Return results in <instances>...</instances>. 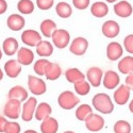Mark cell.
Instances as JSON below:
<instances>
[{"label":"cell","mask_w":133,"mask_h":133,"mask_svg":"<svg viewBox=\"0 0 133 133\" xmlns=\"http://www.w3.org/2000/svg\"><path fill=\"white\" fill-rule=\"evenodd\" d=\"M93 107L96 111L102 114H111L114 111V103L111 100V97L104 93L96 94L93 99Z\"/></svg>","instance_id":"obj_1"},{"label":"cell","mask_w":133,"mask_h":133,"mask_svg":"<svg viewBox=\"0 0 133 133\" xmlns=\"http://www.w3.org/2000/svg\"><path fill=\"white\" fill-rule=\"evenodd\" d=\"M58 103L63 110H72L80 103V99L70 91H64L58 97Z\"/></svg>","instance_id":"obj_2"},{"label":"cell","mask_w":133,"mask_h":133,"mask_svg":"<svg viewBox=\"0 0 133 133\" xmlns=\"http://www.w3.org/2000/svg\"><path fill=\"white\" fill-rule=\"evenodd\" d=\"M51 38L55 47L59 49H64L68 46V44L70 42V34L65 29H57L52 34Z\"/></svg>","instance_id":"obj_3"},{"label":"cell","mask_w":133,"mask_h":133,"mask_svg":"<svg viewBox=\"0 0 133 133\" xmlns=\"http://www.w3.org/2000/svg\"><path fill=\"white\" fill-rule=\"evenodd\" d=\"M3 113L10 119H17L21 113V101L16 99H9L4 104Z\"/></svg>","instance_id":"obj_4"},{"label":"cell","mask_w":133,"mask_h":133,"mask_svg":"<svg viewBox=\"0 0 133 133\" xmlns=\"http://www.w3.org/2000/svg\"><path fill=\"white\" fill-rule=\"evenodd\" d=\"M28 87L32 94L34 95H43L47 91L46 83L43 79L37 78L32 75L28 76Z\"/></svg>","instance_id":"obj_5"},{"label":"cell","mask_w":133,"mask_h":133,"mask_svg":"<svg viewBox=\"0 0 133 133\" xmlns=\"http://www.w3.org/2000/svg\"><path fill=\"white\" fill-rule=\"evenodd\" d=\"M104 119L101 115L92 113L85 119V127L91 132H99L104 127Z\"/></svg>","instance_id":"obj_6"},{"label":"cell","mask_w":133,"mask_h":133,"mask_svg":"<svg viewBox=\"0 0 133 133\" xmlns=\"http://www.w3.org/2000/svg\"><path fill=\"white\" fill-rule=\"evenodd\" d=\"M37 107V100L34 97H30L28 98V100L24 103L23 105V110H21V118H23L24 121L28 123V121H31L33 116H34L35 110Z\"/></svg>","instance_id":"obj_7"},{"label":"cell","mask_w":133,"mask_h":133,"mask_svg":"<svg viewBox=\"0 0 133 133\" xmlns=\"http://www.w3.org/2000/svg\"><path fill=\"white\" fill-rule=\"evenodd\" d=\"M21 41H23V43L26 44L27 46L36 47L37 44L42 41V36L37 31L33 30V29H28L21 33Z\"/></svg>","instance_id":"obj_8"},{"label":"cell","mask_w":133,"mask_h":133,"mask_svg":"<svg viewBox=\"0 0 133 133\" xmlns=\"http://www.w3.org/2000/svg\"><path fill=\"white\" fill-rule=\"evenodd\" d=\"M88 48V42L86 38L79 36V37H76L69 46V51L75 54V55H83Z\"/></svg>","instance_id":"obj_9"},{"label":"cell","mask_w":133,"mask_h":133,"mask_svg":"<svg viewBox=\"0 0 133 133\" xmlns=\"http://www.w3.org/2000/svg\"><path fill=\"white\" fill-rule=\"evenodd\" d=\"M102 77H103V71L101 68L99 67H91L88 68L86 71V78L87 81L90 82V84L94 87H98L101 84L102 81Z\"/></svg>","instance_id":"obj_10"},{"label":"cell","mask_w":133,"mask_h":133,"mask_svg":"<svg viewBox=\"0 0 133 133\" xmlns=\"http://www.w3.org/2000/svg\"><path fill=\"white\" fill-rule=\"evenodd\" d=\"M101 31H102V34L105 37L114 38L119 34L120 27H119L118 23H116L115 20H107L105 23L102 25Z\"/></svg>","instance_id":"obj_11"},{"label":"cell","mask_w":133,"mask_h":133,"mask_svg":"<svg viewBox=\"0 0 133 133\" xmlns=\"http://www.w3.org/2000/svg\"><path fill=\"white\" fill-rule=\"evenodd\" d=\"M130 88L125 84V85H119V87L115 91L114 93V101L118 104V105H125L129 98H130Z\"/></svg>","instance_id":"obj_12"},{"label":"cell","mask_w":133,"mask_h":133,"mask_svg":"<svg viewBox=\"0 0 133 133\" xmlns=\"http://www.w3.org/2000/svg\"><path fill=\"white\" fill-rule=\"evenodd\" d=\"M124 49L118 42L110 43L107 47V57L110 61H116L123 57Z\"/></svg>","instance_id":"obj_13"},{"label":"cell","mask_w":133,"mask_h":133,"mask_svg":"<svg viewBox=\"0 0 133 133\" xmlns=\"http://www.w3.org/2000/svg\"><path fill=\"white\" fill-rule=\"evenodd\" d=\"M120 82V78L116 71L114 70H108L104 76H103V86L108 90H114L115 87H117L119 85Z\"/></svg>","instance_id":"obj_14"},{"label":"cell","mask_w":133,"mask_h":133,"mask_svg":"<svg viewBox=\"0 0 133 133\" xmlns=\"http://www.w3.org/2000/svg\"><path fill=\"white\" fill-rule=\"evenodd\" d=\"M114 12L117 16H119L121 18H127L132 15L133 9H132V5L130 2L126 1V0H121V1L117 2L114 5Z\"/></svg>","instance_id":"obj_15"},{"label":"cell","mask_w":133,"mask_h":133,"mask_svg":"<svg viewBox=\"0 0 133 133\" xmlns=\"http://www.w3.org/2000/svg\"><path fill=\"white\" fill-rule=\"evenodd\" d=\"M6 25H8L9 29H11L12 31H20L25 27L26 20L19 14H11L8 17Z\"/></svg>","instance_id":"obj_16"},{"label":"cell","mask_w":133,"mask_h":133,"mask_svg":"<svg viewBox=\"0 0 133 133\" xmlns=\"http://www.w3.org/2000/svg\"><path fill=\"white\" fill-rule=\"evenodd\" d=\"M17 61L21 65H26V66L31 65L33 61H34V53L29 48L21 47L17 51Z\"/></svg>","instance_id":"obj_17"},{"label":"cell","mask_w":133,"mask_h":133,"mask_svg":"<svg viewBox=\"0 0 133 133\" xmlns=\"http://www.w3.org/2000/svg\"><path fill=\"white\" fill-rule=\"evenodd\" d=\"M61 75H62V68L58 63L49 62L47 64L46 69H45V77L47 78V80L55 81L60 78Z\"/></svg>","instance_id":"obj_18"},{"label":"cell","mask_w":133,"mask_h":133,"mask_svg":"<svg viewBox=\"0 0 133 133\" xmlns=\"http://www.w3.org/2000/svg\"><path fill=\"white\" fill-rule=\"evenodd\" d=\"M4 71L10 78H16L21 72V64L17 60H9L4 64Z\"/></svg>","instance_id":"obj_19"},{"label":"cell","mask_w":133,"mask_h":133,"mask_svg":"<svg viewBox=\"0 0 133 133\" xmlns=\"http://www.w3.org/2000/svg\"><path fill=\"white\" fill-rule=\"evenodd\" d=\"M59 130V123L53 117H47L42 120L41 124V132L42 133H57Z\"/></svg>","instance_id":"obj_20"},{"label":"cell","mask_w":133,"mask_h":133,"mask_svg":"<svg viewBox=\"0 0 133 133\" xmlns=\"http://www.w3.org/2000/svg\"><path fill=\"white\" fill-rule=\"evenodd\" d=\"M8 98L16 99V100H19V101H26V99H28V92L24 86L15 85L9 91Z\"/></svg>","instance_id":"obj_21"},{"label":"cell","mask_w":133,"mask_h":133,"mask_svg":"<svg viewBox=\"0 0 133 133\" xmlns=\"http://www.w3.org/2000/svg\"><path fill=\"white\" fill-rule=\"evenodd\" d=\"M52 112V109H51V105L47 102H42L39 103L37 107H36V110H35V113H34V116H35V119L36 120H44L46 119L47 117L50 116Z\"/></svg>","instance_id":"obj_22"},{"label":"cell","mask_w":133,"mask_h":133,"mask_svg":"<svg viewBox=\"0 0 133 133\" xmlns=\"http://www.w3.org/2000/svg\"><path fill=\"white\" fill-rule=\"evenodd\" d=\"M91 13L94 15V17L97 18H102L108 15L109 13V6L107 3L102 1H97L94 2L91 6Z\"/></svg>","instance_id":"obj_23"},{"label":"cell","mask_w":133,"mask_h":133,"mask_svg":"<svg viewBox=\"0 0 133 133\" xmlns=\"http://www.w3.org/2000/svg\"><path fill=\"white\" fill-rule=\"evenodd\" d=\"M65 78L69 83H77L79 81L85 80V75L78 68H68L65 71Z\"/></svg>","instance_id":"obj_24"},{"label":"cell","mask_w":133,"mask_h":133,"mask_svg":"<svg viewBox=\"0 0 133 133\" xmlns=\"http://www.w3.org/2000/svg\"><path fill=\"white\" fill-rule=\"evenodd\" d=\"M18 50V42L14 37H8L2 43V51L6 55H14Z\"/></svg>","instance_id":"obj_25"},{"label":"cell","mask_w":133,"mask_h":133,"mask_svg":"<svg viewBox=\"0 0 133 133\" xmlns=\"http://www.w3.org/2000/svg\"><path fill=\"white\" fill-rule=\"evenodd\" d=\"M36 53L42 58H48L53 53V46L48 41H41L36 46Z\"/></svg>","instance_id":"obj_26"},{"label":"cell","mask_w":133,"mask_h":133,"mask_svg":"<svg viewBox=\"0 0 133 133\" xmlns=\"http://www.w3.org/2000/svg\"><path fill=\"white\" fill-rule=\"evenodd\" d=\"M57 30V24L51 19H45L41 24V31L42 34L45 37H51L54 31Z\"/></svg>","instance_id":"obj_27"},{"label":"cell","mask_w":133,"mask_h":133,"mask_svg":"<svg viewBox=\"0 0 133 133\" xmlns=\"http://www.w3.org/2000/svg\"><path fill=\"white\" fill-rule=\"evenodd\" d=\"M118 70L124 74L129 75L133 72V57H125L118 63Z\"/></svg>","instance_id":"obj_28"},{"label":"cell","mask_w":133,"mask_h":133,"mask_svg":"<svg viewBox=\"0 0 133 133\" xmlns=\"http://www.w3.org/2000/svg\"><path fill=\"white\" fill-rule=\"evenodd\" d=\"M93 113V108L90 104H80L76 110V117L80 121H85V119Z\"/></svg>","instance_id":"obj_29"},{"label":"cell","mask_w":133,"mask_h":133,"mask_svg":"<svg viewBox=\"0 0 133 133\" xmlns=\"http://www.w3.org/2000/svg\"><path fill=\"white\" fill-rule=\"evenodd\" d=\"M55 12L61 18H68L72 14V9L67 2L61 1L55 6Z\"/></svg>","instance_id":"obj_30"},{"label":"cell","mask_w":133,"mask_h":133,"mask_svg":"<svg viewBox=\"0 0 133 133\" xmlns=\"http://www.w3.org/2000/svg\"><path fill=\"white\" fill-rule=\"evenodd\" d=\"M17 9L21 14L29 15L34 11V3L31 0H19L17 3Z\"/></svg>","instance_id":"obj_31"},{"label":"cell","mask_w":133,"mask_h":133,"mask_svg":"<svg viewBox=\"0 0 133 133\" xmlns=\"http://www.w3.org/2000/svg\"><path fill=\"white\" fill-rule=\"evenodd\" d=\"M74 85H75V91L77 92V94H79L81 96H86L91 92V84L88 81L82 80L75 83Z\"/></svg>","instance_id":"obj_32"},{"label":"cell","mask_w":133,"mask_h":133,"mask_svg":"<svg viewBox=\"0 0 133 133\" xmlns=\"http://www.w3.org/2000/svg\"><path fill=\"white\" fill-rule=\"evenodd\" d=\"M114 133H131V125L127 120H117L113 127Z\"/></svg>","instance_id":"obj_33"},{"label":"cell","mask_w":133,"mask_h":133,"mask_svg":"<svg viewBox=\"0 0 133 133\" xmlns=\"http://www.w3.org/2000/svg\"><path fill=\"white\" fill-rule=\"evenodd\" d=\"M48 63H49V61L45 60V59L37 60L34 63V66H33V70L38 76H45V69H46V66Z\"/></svg>","instance_id":"obj_34"},{"label":"cell","mask_w":133,"mask_h":133,"mask_svg":"<svg viewBox=\"0 0 133 133\" xmlns=\"http://www.w3.org/2000/svg\"><path fill=\"white\" fill-rule=\"evenodd\" d=\"M20 125L16 121H8L4 128L5 133H20Z\"/></svg>","instance_id":"obj_35"},{"label":"cell","mask_w":133,"mask_h":133,"mask_svg":"<svg viewBox=\"0 0 133 133\" xmlns=\"http://www.w3.org/2000/svg\"><path fill=\"white\" fill-rule=\"evenodd\" d=\"M54 0H36V5L41 10H49L52 8Z\"/></svg>","instance_id":"obj_36"},{"label":"cell","mask_w":133,"mask_h":133,"mask_svg":"<svg viewBox=\"0 0 133 133\" xmlns=\"http://www.w3.org/2000/svg\"><path fill=\"white\" fill-rule=\"evenodd\" d=\"M124 46H125V49L129 53L133 54V34H129V35H127L125 37V39H124Z\"/></svg>","instance_id":"obj_37"},{"label":"cell","mask_w":133,"mask_h":133,"mask_svg":"<svg viewBox=\"0 0 133 133\" xmlns=\"http://www.w3.org/2000/svg\"><path fill=\"white\" fill-rule=\"evenodd\" d=\"M72 4L78 10H85L90 5V0H72Z\"/></svg>","instance_id":"obj_38"},{"label":"cell","mask_w":133,"mask_h":133,"mask_svg":"<svg viewBox=\"0 0 133 133\" xmlns=\"http://www.w3.org/2000/svg\"><path fill=\"white\" fill-rule=\"evenodd\" d=\"M125 83H126V85L130 88V91H133V72L127 75L126 80H125Z\"/></svg>","instance_id":"obj_39"},{"label":"cell","mask_w":133,"mask_h":133,"mask_svg":"<svg viewBox=\"0 0 133 133\" xmlns=\"http://www.w3.org/2000/svg\"><path fill=\"white\" fill-rule=\"evenodd\" d=\"M8 10V3L5 0H0V15H2L6 12Z\"/></svg>","instance_id":"obj_40"},{"label":"cell","mask_w":133,"mask_h":133,"mask_svg":"<svg viewBox=\"0 0 133 133\" xmlns=\"http://www.w3.org/2000/svg\"><path fill=\"white\" fill-rule=\"evenodd\" d=\"M6 123H8V120L3 116H0V133L4 132V128H5Z\"/></svg>","instance_id":"obj_41"},{"label":"cell","mask_w":133,"mask_h":133,"mask_svg":"<svg viewBox=\"0 0 133 133\" xmlns=\"http://www.w3.org/2000/svg\"><path fill=\"white\" fill-rule=\"evenodd\" d=\"M129 111H130V112L133 114V99L131 100V102L129 103Z\"/></svg>","instance_id":"obj_42"},{"label":"cell","mask_w":133,"mask_h":133,"mask_svg":"<svg viewBox=\"0 0 133 133\" xmlns=\"http://www.w3.org/2000/svg\"><path fill=\"white\" fill-rule=\"evenodd\" d=\"M24 133H37V132H36L35 130H31V129H30V130H26Z\"/></svg>","instance_id":"obj_43"},{"label":"cell","mask_w":133,"mask_h":133,"mask_svg":"<svg viewBox=\"0 0 133 133\" xmlns=\"http://www.w3.org/2000/svg\"><path fill=\"white\" fill-rule=\"evenodd\" d=\"M3 79V71L1 70V68H0V81H1Z\"/></svg>","instance_id":"obj_44"},{"label":"cell","mask_w":133,"mask_h":133,"mask_svg":"<svg viewBox=\"0 0 133 133\" xmlns=\"http://www.w3.org/2000/svg\"><path fill=\"white\" fill-rule=\"evenodd\" d=\"M107 2H109V3H113V2H115V1H117V0H105Z\"/></svg>","instance_id":"obj_45"},{"label":"cell","mask_w":133,"mask_h":133,"mask_svg":"<svg viewBox=\"0 0 133 133\" xmlns=\"http://www.w3.org/2000/svg\"><path fill=\"white\" fill-rule=\"evenodd\" d=\"M1 58H2V50L0 49V60H1Z\"/></svg>","instance_id":"obj_46"},{"label":"cell","mask_w":133,"mask_h":133,"mask_svg":"<svg viewBox=\"0 0 133 133\" xmlns=\"http://www.w3.org/2000/svg\"><path fill=\"white\" fill-rule=\"evenodd\" d=\"M63 133H75L74 131H65V132H63Z\"/></svg>","instance_id":"obj_47"}]
</instances>
